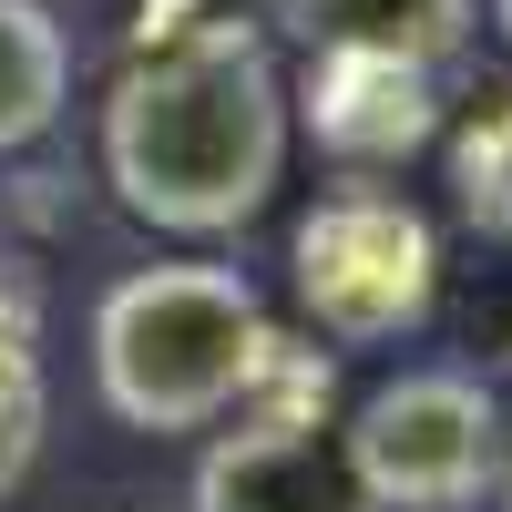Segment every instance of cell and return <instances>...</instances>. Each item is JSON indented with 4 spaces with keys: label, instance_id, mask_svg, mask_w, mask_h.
I'll return each instance as SVG.
<instances>
[{
    "label": "cell",
    "instance_id": "6da1fadb",
    "mask_svg": "<svg viewBox=\"0 0 512 512\" xmlns=\"http://www.w3.org/2000/svg\"><path fill=\"white\" fill-rule=\"evenodd\" d=\"M287 72L256 31L205 21L123 62L103 93V185L154 236H236L287 185Z\"/></svg>",
    "mask_w": 512,
    "mask_h": 512
},
{
    "label": "cell",
    "instance_id": "7a4b0ae2",
    "mask_svg": "<svg viewBox=\"0 0 512 512\" xmlns=\"http://www.w3.org/2000/svg\"><path fill=\"white\" fill-rule=\"evenodd\" d=\"M287 359V338L236 267L205 256H164L103 287L93 308V390L123 431L175 441V431H216L226 410L267 390V369Z\"/></svg>",
    "mask_w": 512,
    "mask_h": 512
},
{
    "label": "cell",
    "instance_id": "3957f363",
    "mask_svg": "<svg viewBox=\"0 0 512 512\" xmlns=\"http://www.w3.org/2000/svg\"><path fill=\"white\" fill-rule=\"evenodd\" d=\"M287 287L328 349H390L441 308V236L400 185H338L287 236Z\"/></svg>",
    "mask_w": 512,
    "mask_h": 512
},
{
    "label": "cell",
    "instance_id": "277c9868",
    "mask_svg": "<svg viewBox=\"0 0 512 512\" xmlns=\"http://www.w3.org/2000/svg\"><path fill=\"white\" fill-rule=\"evenodd\" d=\"M338 431H349V472L379 512H482L492 502L502 390L482 369H400Z\"/></svg>",
    "mask_w": 512,
    "mask_h": 512
},
{
    "label": "cell",
    "instance_id": "5b68a950",
    "mask_svg": "<svg viewBox=\"0 0 512 512\" xmlns=\"http://www.w3.org/2000/svg\"><path fill=\"white\" fill-rule=\"evenodd\" d=\"M226 420L236 431H216L195 461V512H379L349 472V431H338L328 369L308 349H287L267 390Z\"/></svg>",
    "mask_w": 512,
    "mask_h": 512
},
{
    "label": "cell",
    "instance_id": "8992f818",
    "mask_svg": "<svg viewBox=\"0 0 512 512\" xmlns=\"http://www.w3.org/2000/svg\"><path fill=\"white\" fill-rule=\"evenodd\" d=\"M308 113V134L338 154V164H400L441 134V103H431V72L410 62H308V82L287 93Z\"/></svg>",
    "mask_w": 512,
    "mask_h": 512
},
{
    "label": "cell",
    "instance_id": "52a82bcc",
    "mask_svg": "<svg viewBox=\"0 0 512 512\" xmlns=\"http://www.w3.org/2000/svg\"><path fill=\"white\" fill-rule=\"evenodd\" d=\"M277 21L308 41V62H410L441 72L472 41L482 0H277Z\"/></svg>",
    "mask_w": 512,
    "mask_h": 512
},
{
    "label": "cell",
    "instance_id": "ba28073f",
    "mask_svg": "<svg viewBox=\"0 0 512 512\" xmlns=\"http://www.w3.org/2000/svg\"><path fill=\"white\" fill-rule=\"evenodd\" d=\"M72 103V31L41 0H0V154L41 144Z\"/></svg>",
    "mask_w": 512,
    "mask_h": 512
},
{
    "label": "cell",
    "instance_id": "9c48e42d",
    "mask_svg": "<svg viewBox=\"0 0 512 512\" xmlns=\"http://www.w3.org/2000/svg\"><path fill=\"white\" fill-rule=\"evenodd\" d=\"M41 431H52V379H41V318L21 287H0V502L31 482Z\"/></svg>",
    "mask_w": 512,
    "mask_h": 512
},
{
    "label": "cell",
    "instance_id": "30bf717a",
    "mask_svg": "<svg viewBox=\"0 0 512 512\" xmlns=\"http://www.w3.org/2000/svg\"><path fill=\"white\" fill-rule=\"evenodd\" d=\"M451 175H461V216L512 236V93H492L472 113V134L451 144Z\"/></svg>",
    "mask_w": 512,
    "mask_h": 512
},
{
    "label": "cell",
    "instance_id": "8fae6325",
    "mask_svg": "<svg viewBox=\"0 0 512 512\" xmlns=\"http://www.w3.org/2000/svg\"><path fill=\"white\" fill-rule=\"evenodd\" d=\"M492 502L512 512V390H502V441H492Z\"/></svg>",
    "mask_w": 512,
    "mask_h": 512
},
{
    "label": "cell",
    "instance_id": "7c38bea8",
    "mask_svg": "<svg viewBox=\"0 0 512 512\" xmlns=\"http://www.w3.org/2000/svg\"><path fill=\"white\" fill-rule=\"evenodd\" d=\"M492 31H502V52H512V0H492Z\"/></svg>",
    "mask_w": 512,
    "mask_h": 512
}]
</instances>
